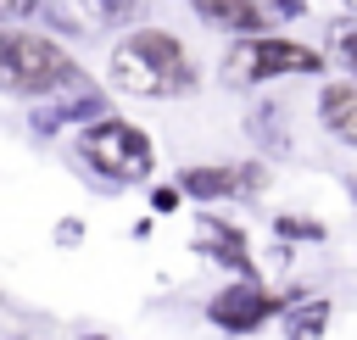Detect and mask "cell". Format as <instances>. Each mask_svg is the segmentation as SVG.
<instances>
[{
  "label": "cell",
  "instance_id": "1",
  "mask_svg": "<svg viewBox=\"0 0 357 340\" xmlns=\"http://www.w3.org/2000/svg\"><path fill=\"white\" fill-rule=\"evenodd\" d=\"M106 78L123 95H139V100H178V95L201 89V72H195L190 50L167 28H134L128 39H117L112 61H106Z\"/></svg>",
  "mask_w": 357,
  "mask_h": 340
},
{
  "label": "cell",
  "instance_id": "2",
  "mask_svg": "<svg viewBox=\"0 0 357 340\" xmlns=\"http://www.w3.org/2000/svg\"><path fill=\"white\" fill-rule=\"evenodd\" d=\"M84 67L56 33L33 28H0V95L11 100H50L61 89H78Z\"/></svg>",
  "mask_w": 357,
  "mask_h": 340
},
{
  "label": "cell",
  "instance_id": "3",
  "mask_svg": "<svg viewBox=\"0 0 357 340\" xmlns=\"http://www.w3.org/2000/svg\"><path fill=\"white\" fill-rule=\"evenodd\" d=\"M78 156H84L95 173H106L112 184H145V178L156 173V145H151V134H145L139 123H128V117H112V111L78 128Z\"/></svg>",
  "mask_w": 357,
  "mask_h": 340
},
{
  "label": "cell",
  "instance_id": "4",
  "mask_svg": "<svg viewBox=\"0 0 357 340\" xmlns=\"http://www.w3.org/2000/svg\"><path fill=\"white\" fill-rule=\"evenodd\" d=\"M324 50L318 45H301V39H279V33H245L229 45L223 56V78L251 89V84H273V78H307V72H324Z\"/></svg>",
  "mask_w": 357,
  "mask_h": 340
},
{
  "label": "cell",
  "instance_id": "5",
  "mask_svg": "<svg viewBox=\"0 0 357 340\" xmlns=\"http://www.w3.org/2000/svg\"><path fill=\"white\" fill-rule=\"evenodd\" d=\"M290 301L279 290H268L262 279H240V284H223L212 301H206V323L223 329V334H257L262 323H273Z\"/></svg>",
  "mask_w": 357,
  "mask_h": 340
},
{
  "label": "cell",
  "instance_id": "6",
  "mask_svg": "<svg viewBox=\"0 0 357 340\" xmlns=\"http://www.w3.org/2000/svg\"><path fill=\"white\" fill-rule=\"evenodd\" d=\"M95 117H106V100L89 89V84H78V89H61V95H50V100H39L33 106V117H28V128L33 134H56V128H67V123H95Z\"/></svg>",
  "mask_w": 357,
  "mask_h": 340
},
{
  "label": "cell",
  "instance_id": "7",
  "mask_svg": "<svg viewBox=\"0 0 357 340\" xmlns=\"http://www.w3.org/2000/svg\"><path fill=\"white\" fill-rule=\"evenodd\" d=\"M195 251L212 256L218 268L240 273V279H257V262H251V251H245V229H240V223H223V217L201 212V240H195Z\"/></svg>",
  "mask_w": 357,
  "mask_h": 340
},
{
  "label": "cell",
  "instance_id": "8",
  "mask_svg": "<svg viewBox=\"0 0 357 340\" xmlns=\"http://www.w3.org/2000/svg\"><path fill=\"white\" fill-rule=\"evenodd\" d=\"M318 123L340 139V145H351L357 139V84L340 72V78H329L324 89H318Z\"/></svg>",
  "mask_w": 357,
  "mask_h": 340
},
{
  "label": "cell",
  "instance_id": "9",
  "mask_svg": "<svg viewBox=\"0 0 357 340\" xmlns=\"http://www.w3.org/2000/svg\"><path fill=\"white\" fill-rule=\"evenodd\" d=\"M173 190H178V201H201V206L240 195V190H234V167H218V162L178 167V173H173Z\"/></svg>",
  "mask_w": 357,
  "mask_h": 340
},
{
  "label": "cell",
  "instance_id": "10",
  "mask_svg": "<svg viewBox=\"0 0 357 340\" xmlns=\"http://www.w3.org/2000/svg\"><path fill=\"white\" fill-rule=\"evenodd\" d=\"M195 17L206 28H229V33H268V17H262V0H190Z\"/></svg>",
  "mask_w": 357,
  "mask_h": 340
},
{
  "label": "cell",
  "instance_id": "11",
  "mask_svg": "<svg viewBox=\"0 0 357 340\" xmlns=\"http://www.w3.org/2000/svg\"><path fill=\"white\" fill-rule=\"evenodd\" d=\"M284 340H324L329 318H335V301L329 295H307L301 307H284Z\"/></svg>",
  "mask_w": 357,
  "mask_h": 340
},
{
  "label": "cell",
  "instance_id": "12",
  "mask_svg": "<svg viewBox=\"0 0 357 340\" xmlns=\"http://www.w3.org/2000/svg\"><path fill=\"white\" fill-rule=\"evenodd\" d=\"M340 61L346 67V78H351V67H357V17L351 11H340L335 22H329V45H324V61Z\"/></svg>",
  "mask_w": 357,
  "mask_h": 340
},
{
  "label": "cell",
  "instance_id": "13",
  "mask_svg": "<svg viewBox=\"0 0 357 340\" xmlns=\"http://www.w3.org/2000/svg\"><path fill=\"white\" fill-rule=\"evenodd\" d=\"M273 234L279 240H290V245H318L329 229L318 223V217H301V212H284V217H273Z\"/></svg>",
  "mask_w": 357,
  "mask_h": 340
},
{
  "label": "cell",
  "instance_id": "14",
  "mask_svg": "<svg viewBox=\"0 0 357 340\" xmlns=\"http://www.w3.org/2000/svg\"><path fill=\"white\" fill-rule=\"evenodd\" d=\"M84 17L100 22V28H117V22L139 17V0H84Z\"/></svg>",
  "mask_w": 357,
  "mask_h": 340
},
{
  "label": "cell",
  "instance_id": "15",
  "mask_svg": "<svg viewBox=\"0 0 357 340\" xmlns=\"http://www.w3.org/2000/svg\"><path fill=\"white\" fill-rule=\"evenodd\" d=\"M268 178H273V173H268L262 162H240V167H234V190H240V195H262Z\"/></svg>",
  "mask_w": 357,
  "mask_h": 340
},
{
  "label": "cell",
  "instance_id": "16",
  "mask_svg": "<svg viewBox=\"0 0 357 340\" xmlns=\"http://www.w3.org/2000/svg\"><path fill=\"white\" fill-rule=\"evenodd\" d=\"M262 17H268V33H273V22H296V17H307V0H262Z\"/></svg>",
  "mask_w": 357,
  "mask_h": 340
},
{
  "label": "cell",
  "instance_id": "17",
  "mask_svg": "<svg viewBox=\"0 0 357 340\" xmlns=\"http://www.w3.org/2000/svg\"><path fill=\"white\" fill-rule=\"evenodd\" d=\"M39 6H45V0H0V28H6V22H22V17H33Z\"/></svg>",
  "mask_w": 357,
  "mask_h": 340
},
{
  "label": "cell",
  "instance_id": "18",
  "mask_svg": "<svg viewBox=\"0 0 357 340\" xmlns=\"http://www.w3.org/2000/svg\"><path fill=\"white\" fill-rule=\"evenodd\" d=\"M151 212H156V217L178 212V190H173V184H156V190H151Z\"/></svg>",
  "mask_w": 357,
  "mask_h": 340
},
{
  "label": "cell",
  "instance_id": "19",
  "mask_svg": "<svg viewBox=\"0 0 357 340\" xmlns=\"http://www.w3.org/2000/svg\"><path fill=\"white\" fill-rule=\"evenodd\" d=\"M56 240H61V245H78V240H84V223H78V217H67V223L56 229Z\"/></svg>",
  "mask_w": 357,
  "mask_h": 340
},
{
  "label": "cell",
  "instance_id": "20",
  "mask_svg": "<svg viewBox=\"0 0 357 340\" xmlns=\"http://www.w3.org/2000/svg\"><path fill=\"white\" fill-rule=\"evenodd\" d=\"M84 340H106V334H84Z\"/></svg>",
  "mask_w": 357,
  "mask_h": 340
},
{
  "label": "cell",
  "instance_id": "21",
  "mask_svg": "<svg viewBox=\"0 0 357 340\" xmlns=\"http://www.w3.org/2000/svg\"><path fill=\"white\" fill-rule=\"evenodd\" d=\"M11 340H33V334H11Z\"/></svg>",
  "mask_w": 357,
  "mask_h": 340
},
{
  "label": "cell",
  "instance_id": "22",
  "mask_svg": "<svg viewBox=\"0 0 357 340\" xmlns=\"http://www.w3.org/2000/svg\"><path fill=\"white\" fill-rule=\"evenodd\" d=\"M340 6H346V11H351V0H340Z\"/></svg>",
  "mask_w": 357,
  "mask_h": 340
}]
</instances>
